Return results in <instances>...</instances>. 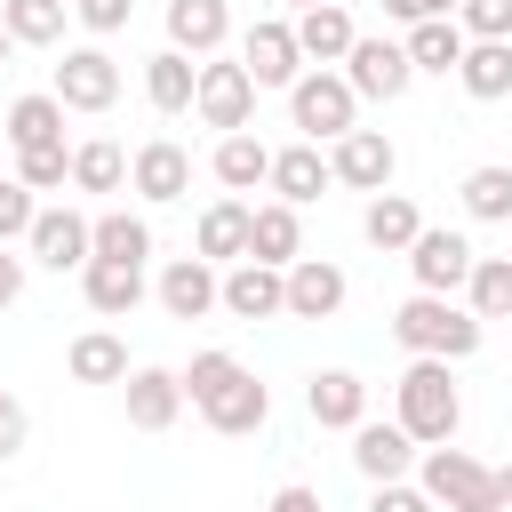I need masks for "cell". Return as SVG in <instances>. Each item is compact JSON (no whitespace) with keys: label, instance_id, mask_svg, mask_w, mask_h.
Here are the masks:
<instances>
[{"label":"cell","instance_id":"6da1fadb","mask_svg":"<svg viewBox=\"0 0 512 512\" xmlns=\"http://www.w3.org/2000/svg\"><path fill=\"white\" fill-rule=\"evenodd\" d=\"M480 336H488V320H472V304H456V296H424V288H416V296L392 312V344H400L408 360H472Z\"/></svg>","mask_w":512,"mask_h":512},{"label":"cell","instance_id":"7a4b0ae2","mask_svg":"<svg viewBox=\"0 0 512 512\" xmlns=\"http://www.w3.org/2000/svg\"><path fill=\"white\" fill-rule=\"evenodd\" d=\"M416 448H440V440H456V424H464V392H456V376H448V360H408V376H400V416H392Z\"/></svg>","mask_w":512,"mask_h":512},{"label":"cell","instance_id":"3957f363","mask_svg":"<svg viewBox=\"0 0 512 512\" xmlns=\"http://www.w3.org/2000/svg\"><path fill=\"white\" fill-rule=\"evenodd\" d=\"M288 120H296L312 144H336L344 128H360V96H352V80H344L336 64H304V72L288 80Z\"/></svg>","mask_w":512,"mask_h":512},{"label":"cell","instance_id":"277c9868","mask_svg":"<svg viewBox=\"0 0 512 512\" xmlns=\"http://www.w3.org/2000/svg\"><path fill=\"white\" fill-rule=\"evenodd\" d=\"M416 488H424L432 504H448V512H496V472H488L480 456L448 448V440L416 456Z\"/></svg>","mask_w":512,"mask_h":512},{"label":"cell","instance_id":"5b68a950","mask_svg":"<svg viewBox=\"0 0 512 512\" xmlns=\"http://www.w3.org/2000/svg\"><path fill=\"white\" fill-rule=\"evenodd\" d=\"M192 112L216 128V136H232V128H248L256 120V80H248V64L240 56H200V80H192Z\"/></svg>","mask_w":512,"mask_h":512},{"label":"cell","instance_id":"8992f818","mask_svg":"<svg viewBox=\"0 0 512 512\" xmlns=\"http://www.w3.org/2000/svg\"><path fill=\"white\" fill-rule=\"evenodd\" d=\"M344 80H352V96H376V104H392V96H408V80H416V64H408V48L400 40H352L344 48Z\"/></svg>","mask_w":512,"mask_h":512},{"label":"cell","instance_id":"52a82bcc","mask_svg":"<svg viewBox=\"0 0 512 512\" xmlns=\"http://www.w3.org/2000/svg\"><path fill=\"white\" fill-rule=\"evenodd\" d=\"M48 96H56L64 112H112V96H120V64H112L104 48H64Z\"/></svg>","mask_w":512,"mask_h":512},{"label":"cell","instance_id":"ba28073f","mask_svg":"<svg viewBox=\"0 0 512 512\" xmlns=\"http://www.w3.org/2000/svg\"><path fill=\"white\" fill-rule=\"evenodd\" d=\"M392 168H400V152H392V136H384V128H344V136L328 144V176H336V184H352V192H384V184H392Z\"/></svg>","mask_w":512,"mask_h":512},{"label":"cell","instance_id":"9c48e42d","mask_svg":"<svg viewBox=\"0 0 512 512\" xmlns=\"http://www.w3.org/2000/svg\"><path fill=\"white\" fill-rule=\"evenodd\" d=\"M216 304H224L232 320H280V312H288V288H280V264H256V256H240V264H224V272H216Z\"/></svg>","mask_w":512,"mask_h":512},{"label":"cell","instance_id":"30bf717a","mask_svg":"<svg viewBox=\"0 0 512 512\" xmlns=\"http://www.w3.org/2000/svg\"><path fill=\"white\" fill-rule=\"evenodd\" d=\"M240 64H248V80H256V88H288V80L304 72L296 24H288V16H264V24H248V40H240Z\"/></svg>","mask_w":512,"mask_h":512},{"label":"cell","instance_id":"8fae6325","mask_svg":"<svg viewBox=\"0 0 512 512\" xmlns=\"http://www.w3.org/2000/svg\"><path fill=\"white\" fill-rule=\"evenodd\" d=\"M408 272H416V288H424V296H456V288H464V272H472V240H464V232H432V224H424V232L408 240Z\"/></svg>","mask_w":512,"mask_h":512},{"label":"cell","instance_id":"7c38bea8","mask_svg":"<svg viewBox=\"0 0 512 512\" xmlns=\"http://www.w3.org/2000/svg\"><path fill=\"white\" fill-rule=\"evenodd\" d=\"M280 288H288V320H336L344 312V264H328V256H296L288 272H280Z\"/></svg>","mask_w":512,"mask_h":512},{"label":"cell","instance_id":"4fadbf2b","mask_svg":"<svg viewBox=\"0 0 512 512\" xmlns=\"http://www.w3.org/2000/svg\"><path fill=\"white\" fill-rule=\"evenodd\" d=\"M128 184H136L144 200H184V192H192V152H184L176 136H152V144L128 152Z\"/></svg>","mask_w":512,"mask_h":512},{"label":"cell","instance_id":"5bb4252c","mask_svg":"<svg viewBox=\"0 0 512 512\" xmlns=\"http://www.w3.org/2000/svg\"><path fill=\"white\" fill-rule=\"evenodd\" d=\"M24 248H32V264H48V272H80V264H88V216H80V208H40L32 232H24Z\"/></svg>","mask_w":512,"mask_h":512},{"label":"cell","instance_id":"9a60e30c","mask_svg":"<svg viewBox=\"0 0 512 512\" xmlns=\"http://www.w3.org/2000/svg\"><path fill=\"white\" fill-rule=\"evenodd\" d=\"M120 400H128V424H136V432H168V424L184 416L176 368H128V376H120Z\"/></svg>","mask_w":512,"mask_h":512},{"label":"cell","instance_id":"2e32d148","mask_svg":"<svg viewBox=\"0 0 512 512\" xmlns=\"http://www.w3.org/2000/svg\"><path fill=\"white\" fill-rule=\"evenodd\" d=\"M192 256H208L216 272L248 256V200H240V192H224V200L200 208V224H192Z\"/></svg>","mask_w":512,"mask_h":512},{"label":"cell","instance_id":"e0dca14e","mask_svg":"<svg viewBox=\"0 0 512 512\" xmlns=\"http://www.w3.org/2000/svg\"><path fill=\"white\" fill-rule=\"evenodd\" d=\"M80 296L96 320H128L144 304V264H112V256H88L80 264Z\"/></svg>","mask_w":512,"mask_h":512},{"label":"cell","instance_id":"ac0fdd59","mask_svg":"<svg viewBox=\"0 0 512 512\" xmlns=\"http://www.w3.org/2000/svg\"><path fill=\"white\" fill-rule=\"evenodd\" d=\"M288 24H296V48H304V64H344V48L360 40L344 0H312V8H296Z\"/></svg>","mask_w":512,"mask_h":512},{"label":"cell","instance_id":"d6986e66","mask_svg":"<svg viewBox=\"0 0 512 512\" xmlns=\"http://www.w3.org/2000/svg\"><path fill=\"white\" fill-rule=\"evenodd\" d=\"M152 296H160L168 320H208V312H216V264H208V256H176Z\"/></svg>","mask_w":512,"mask_h":512},{"label":"cell","instance_id":"ffe728a7","mask_svg":"<svg viewBox=\"0 0 512 512\" xmlns=\"http://www.w3.org/2000/svg\"><path fill=\"white\" fill-rule=\"evenodd\" d=\"M304 408H312L320 432H352V424L368 416V384H360L352 368H320V376L304 384Z\"/></svg>","mask_w":512,"mask_h":512},{"label":"cell","instance_id":"44dd1931","mask_svg":"<svg viewBox=\"0 0 512 512\" xmlns=\"http://www.w3.org/2000/svg\"><path fill=\"white\" fill-rule=\"evenodd\" d=\"M232 40V8L224 0H168V48H184L192 64L216 56Z\"/></svg>","mask_w":512,"mask_h":512},{"label":"cell","instance_id":"7402d4cb","mask_svg":"<svg viewBox=\"0 0 512 512\" xmlns=\"http://www.w3.org/2000/svg\"><path fill=\"white\" fill-rule=\"evenodd\" d=\"M264 184H272V192H280L288 208H312V200H320V184H336V176H328V152H320V144L304 136V144L272 152V176H264Z\"/></svg>","mask_w":512,"mask_h":512},{"label":"cell","instance_id":"603a6c76","mask_svg":"<svg viewBox=\"0 0 512 512\" xmlns=\"http://www.w3.org/2000/svg\"><path fill=\"white\" fill-rule=\"evenodd\" d=\"M248 256H256V264H280V272L304 256V224H296V208H288V200L248 208Z\"/></svg>","mask_w":512,"mask_h":512},{"label":"cell","instance_id":"cb8c5ba5","mask_svg":"<svg viewBox=\"0 0 512 512\" xmlns=\"http://www.w3.org/2000/svg\"><path fill=\"white\" fill-rule=\"evenodd\" d=\"M200 416H208V432L240 440V432H264V416H272V392H264V384H256V376L240 368V376H232V384H224V392H216V400H208Z\"/></svg>","mask_w":512,"mask_h":512},{"label":"cell","instance_id":"d4e9b609","mask_svg":"<svg viewBox=\"0 0 512 512\" xmlns=\"http://www.w3.org/2000/svg\"><path fill=\"white\" fill-rule=\"evenodd\" d=\"M352 464L368 472V480H408V464H416V440L400 432V424H352Z\"/></svg>","mask_w":512,"mask_h":512},{"label":"cell","instance_id":"484cf974","mask_svg":"<svg viewBox=\"0 0 512 512\" xmlns=\"http://www.w3.org/2000/svg\"><path fill=\"white\" fill-rule=\"evenodd\" d=\"M360 232H368V248H384V256H408V240L424 232V216H416V200L408 192H368V216H360Z\"/></svg>","mask_w":512,"mask_h":512},{"label":"cell","instance_id":"4316f807","mask_svg":"<svg viewBox=\"0 0 512 512\" xmlns=\"http://www.w3.org/2000/svg\"><path fill=\"white\" fill-rule=\"evenodd\" d=\"M208 168H216V184H224V192H256V184L272 176V144H256L248 128H232V136H216Z\"/></svg>","mask_w":512,"mask_h":512},{"label":"cell","instance_id":"83f0119b","mask_svg":"<svg viewBox=\"0 0 512 512\" xmlns=\"http://www.w3.org/2000/svg\"><path fill=\"white\" fill-rule=\"evenodd\" d=\"M464 96L480 104H504L512 96V40H464V64H456Z\"/></svg>","mask_w":512,"mask_h":512},{"label":"cell","instance_id":"f1b7e54d","mask_svg":"<svg viewBox=\"0 0 512 512\" xmlns=\"http://www.w3.org/2000/svg\"><path fill=\"white\" fill-rule=\"evenodd\" d=\"M0 136H8V152H32V144H64V104L40 88V96H16L8 104V120H0Z\"/></svg>","mask_w":512,"mask_h":512},{"label":"cell","instance_id":"f546056e","mask_svg":"<svg viewBox=\"0 0 512 512\" xmlns=\"http://www.w3.org/2000/svg\"><path fill=\"white\" fill-rule=\"evenodd\" d=\"M88 256L144 264V256H152V224H144V216H128V208H104V216H88Z\"/></svg>","mask_w":512,"mask_h":512},{"label":"cell","instance_id":"4dcf8cb0","mask_svg":"<svg viewBox=\"0 0 512 512\" xmlns=\"http://www.w3.org/2000/svg\"><path fill=\"white\" fill-rule=\"evenodd\" d=\"M400 48H408L416 72H456V64H464V24H456V16H424V24H408Z\"/></svg>","mask_w":512,"mask_h":512},{"label":"cell","instance_id":"1f68e13d","mask_svg":"<svg viewBox=\"0 0 512 512\" xmlns=\"http://www.w3.org/2000/svg\"><path fill=\"white\" fill-rule=\"evenodd\" d=\"M64 16H72V0H0V24H8L16 48H56Z\"/></svg>","mask_w":512,"mask_h":512},{"label":"cell","instance_id":"d6a6232c","mask_svg":"<svg viewBox=\"0 0 512 512\" xmlns=\"http://www.w3.org/2000/svg\"><path fill=\"white\" fill-rule=\"evenodd\" d=\"M192 80H200V64H192L184 48H160V56L144 64V96H152V112H192Z\"/></svg>","mask_w":512,"mask_h":512},{"label":"cell","instance_id":"836d02e7","mask_svg":"<svg viewBox=\"0 0 512 512\" xmlns=\"http://www.w3.org/2000/svg\"><path fill=\"white\" fill-rule=\"evenodd\" d=\"M64 368H72L80 384H120V376H128V344H120L112 328H88V336H72Z\"/></svg>","mask_w":512,"mask_h":512},{"label":"cell","instance_id":"e575fe53","mask_svg":"<svg viewBox=\"0 0 512 512\" xmlns=\"http://www.w3.org/2000/svg\"><path fill=\"white\" fill-rule=\"evenodd\" d=\"M464 304H472V320H512V256H472Z\"/></svg>","mask_w":512,"mask_h":512},{"label":"cell","instance_id":"d590c367","mask_svg":"<svg viewBox=\"0 0 512 512\" xmlns=\"http://www.w3.org/2000/svg\"><path fill=\"white\" fill-rule=\"evenodd\" d=\"M72 184H80V192H120V184H128V152H120L112 136L72 144Z\"/></svg>","mask_w":512,"mask_h":512},{"label":"cell","instance_id":"8d00e7d4","mask_svg":"<svg viewBox=\"0 0 512 512\" xmlns=\"http://www.w3.org/2000/svg\"><path fill=\"white\" fill-rule=\"evenodd\" d=\"M464 216H480V224H512V168H504V160H488V168L464 176Z\"/></svg>","mask_w":512,"mask_h":512},{"label":"cell","instance_id":"74e56055","mask_svg":"<svg viewBox=\"0 0 512 512\" xmlns=\"http://www.w3.org/2000/svg\"><path fill=\"white\" fill-rule=\"evenodd\" d=\"M232 376H240V360H232V352H216V344H208V352H192V368H184V376H176V384H184V400H192V408H208V400H216V392H224V384H232Z\"/></svg>","mask_w":512,"mask_h":512},{"label":"cell","instance_id":"f35d334b","mask_svg":"<svg viewBox=\"0 0 512 512\" xmlns=\"http://www.w3.org/2000/svg\"><path fill=\"white\" fill-rule=\"evenodd\" d=\"M16 184H24V192H56V184H72V152H64V144H32V152H16Z\"/></svg>","mask_w":512,"mask_h":512},{"label":"cell","instance_id":"ab89813d","mask_svg":"<svg viewBox=\"0 0 512 512\" xmlns=\"http://www.w3.org/2000/svg\"><path fill=\"white\" fill-rule=\"evenodd\" d=\"M464 40H512V0H456Z\"/></svg>","mask_w":512,"mask_h":512},{"label":"cell","instance_id":"60d3db41","mask_svg":"<svg viewBox=\"0 0 512 512\" xmlns=\"http://www.w3.org/2000/svg\"><path fill=\"white\" fill-rule=\"evenodd\" d=\"M32 216H40V200H32L16 176H0V240H24V232H32Z\"/></svg>","mask_w":512,"mask_h":512},{"label":"cell","instance_id":"b9f144b4","mask_svg":"<svg viewBox=\"0 0 512 512\" xmlns=\"http://www.w3.org/2000/svg\"><path fill=\"white\" fill-rule=\"evenodd\" d=\"M368 512H440L416 480H376V496H368Z\"/></svg>","mask_w":512,"mask_h":512},{"label":"cell","instance_id":"7bdbcfd3","mask_svg":"<svg viewBox=\"0 0 512 512\" xmlns=\"http://www.w3.org/2000/svg\"><path fill=\"white\" fill-rule=\"evenodd\" d=\"M128 8H136V0H72V16H80L96 40H104V32H120V24H128Z\"/></svg>","mask_w":512,"mask_h":512},{"label":"cell","instance_id":"ee69618b","mask_svg":"<svg viewBox=\"0 0 512 512\" xmlns=\"http://www.w3.org/2000/svg\"><path fill=\"white\" fill-rule=\"evenodd\" d=\"M24 432H32V416H24V400L16 392H0V464L24 448Z\"/></svg>","mask_w":512,"mask_h":512},{"label":"cell","instance_id":"f6af8a7d","mask_svg":"<svg viewBox=\"0 0 512 512\" xmlns=\"http://www.w3.org/2000/svg\"><path fill=\"white\" fill-rule=\"evenodd\" d=\"M24 296V256H8V240H0V312Z\"/></svg>","mask_w":512,"mask_h":512},{"label":"cell","instance_id":"bcb514c9","mask_svg":"<svg viewBox=\"0 0 512 512\" xmlns=\"http://www.w3.org/2000/svg\"><path fill=\"white\" fill-rule=\"evenodd\" d=\"M272 512H320V496H312V488H304V480H288V488H280V496H272Z\"/></svg>","mask_w":512,"mask_h":512},{"label":"cell","instance_id":"7dc6e473","mask_svg":"<svg viewBox=\"0 0 512 512\" xmlns=\"http://www.w3.org/2000/svg\"><path fill=\"white\" fill-rule=\"evenodd\" d=\"M8 56H16V40H8V24H0V64H8Z\"/></svg>","mask_w":512,"mask_h":512},{"label":"cell","instance_id":"c3c4849f","mask_svg":"<svg viewBox=\"0 0 512 512\" xmlns=\"http://www.w3.org/2000/svg\"><path fill=\"white\" fill-rule=\"evenodd\" d=\"M288 8H312V0H288Z\"/></svg>","mask_w":512,"mask_h":512},{"label":"cell","instance_id":"681fc988","mask_svg":"<svg viewBox=\"0 0 512 512\" xmlns=\"http://www.w3.org/2000/svg\"><path fill=\"white\" fill-rule=\"evenodd\" d=\"M496 512H512V504H496Z\"/></svg>","mask_w":512,"mask_h":512}]
</instances>
